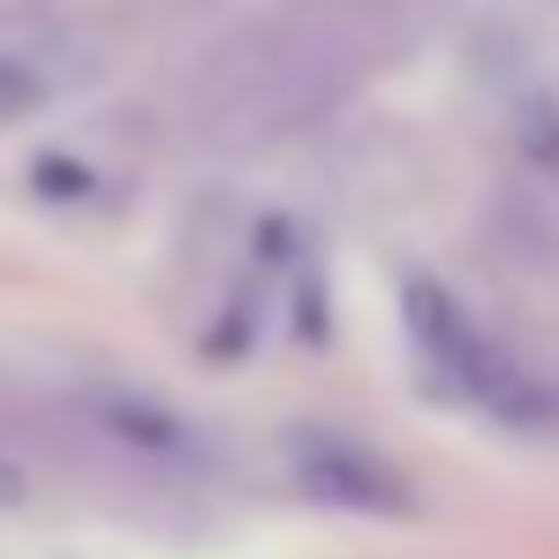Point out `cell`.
Listing matches in <instances>:
<instances>
[{
	"instance_id": "277c9868",
	"label": "cell",
	"mask_w": 559,
	"mask_h": 559,
	"mask_svg": "<svg viewBox=\"0 0 559 559\" xmlns=\"http://www.w3.org/2000/svg\"><path fill=\"white\" fill-rule=\"evenodd\" d=\"M287 454H295V484H302L310 499L341 507V514H416L408 476L385 462V454L341 439V431H295Z\"/></svg>"
},
{
	"instance_id": "52a82bcc",
	"label": "cell",
	"mask_w": 559,
	"mask_h": 559,
	"mask_svg": "<svg viewBox=\"0 0 559 559\" xmlns=\"http://www.w3.org/2000/svg\"><path fill=\"white\" fill-rule=\"evenodd\" d=\"M31 499V476H23V462H15V447L0 439V507H23Z\"/></svg>"
},
{
	"instance_id": "6da1fadb",
	"label": "cell",
	"mask_w": 559,
	"mask_h": 559,
	"mask_svg": "<svg viewBox=\"0 0 559 559\" xmlns=\"http://www.w3.org/2000/svg\"><path fill=\"white\" fill-rule=\"evenodd\" d=\"M401 318H408V341L424 348L431 378H439L454 401H468L476 416H491V424H507V431H552L559 424V385L537 371L530 356H514L491 325H476L447 287L416 280V287L401 295Z\"/></svg>"
},
{
	"instance_id": "3957f363",
	"label": "cell",
	"mask_w": 559,
	"mask_h": 559,
	"mask_svg": "<svg viewBox=\"0 0 559 559\" xmlns=\"http://www.w3.org/2000/svg\"><path fill=\"white\" fill-rule=\"evenodd\" d=\"M69 408H76V424H84L92 439H106V447L129 454V462H152V468L197 462V424L175 416L159 393L129 385V378H84V385L69 393Z\"/></svg>"
},
{
	"instance_id": "5b68a950",
	"label": "cell",
	"mask_w": 559,
	"mask_h": 559,
	"mask_svg": "<svg viewBox=\"0 0 559 559\" xmlns=\"http://www.w3.org/2000/svg\"><path fill=\"white\" fill-rule=\"evenodd\" d=\"M514 144H522L530 175L559 197V98H530V106L514 114Z\"/></svg>"
},
{
	"instance_id": "7a4b0ae2",
	"label": "cell",
	"mask_w": 559,
	"mask_h": 559,
	"mask_svg": "<svg viewBox=\"0 0 559 559\" xmlns=\"http://www.w3.org/2000/svg\"><path fill=\"white\" fill-rule=\"evenodd\" d=\"M348 92V53L325 46L318 31H258L235 38V53L212 61L204 114L219 136H280L310 114H325Z\"/></svg>"
},
{
	"instance_id": "8992f818",
	"label": "cell",
	"mask_w": 559,
	"mask_h": 559,
	"mask_svg": "<svg viewBox=\"0 0 559 559\" xmlns=\"http://www.w3.org/2000/svg\"><path fill=\"white\" fill-rule=\"evenodd\" d=\"M46 92V76H38V61H23V53H0V121H15V114H31Z\"/></svg>"
}]
</instances>
